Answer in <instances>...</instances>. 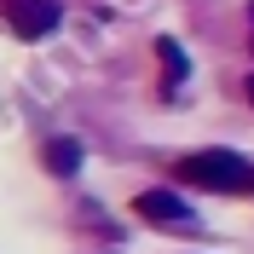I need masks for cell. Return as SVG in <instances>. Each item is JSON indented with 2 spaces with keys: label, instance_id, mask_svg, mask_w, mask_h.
<instances>
[{
  "label": "cell",
  "instance_id": "obj_2",
  "mask_svg": "<svg viewBox=\"0 0 254 254\" xmlns=\"http://www.w3.org/2000/svg\"><path fill=\"white\" fill-rule=\"evenodd\" d=\"M0 12H6L12 35H23V41H47V35L64 23L58 0H0Z\"/></svg>",
  "mask_w": 254,
  "mask_h": 254
},
{
  "label": "cell",
  "instance_id": "obj_4",
  "mask_svg": "<svg viewBox=\"0 0 254 254\" xmlns=\"http://www.w3.org/2000/svg\"><path fill=\"white\" fill-rule=\"evenodd\" d=\"M41 162H47V174L69 179V174H81V144L58 133V139H47V144H41Z\"/></svg>",
  "mask_w": 254,
  "mask_h": 254
},
{
  "label": "cell",
  "instance_id": "obj_5",
  "mask_svg": "<svg viewBox=\"0 0 254 254\" xmlns=\"http://www.w3.org/2000/svg\"><path fill=\"white\" fill-rule=\"evenodd\" d=\"M156 58H162V75H168V87H179V81L190 75V58H185V47H179L174 35H162V41H156Z\"/></svg>",
  "mask_w": 254,
  "mask_h": 254
},
{
  "label": "cell",
  "instance_id": "obj_6",
  "mask_svg": "<svg viewBox=\"0 0 254 254\" xmlns=\"http://www.w3.org/2000/svg\"><path fill=\"white\" fill-rule=\"evenodd\" d=\"M243 93H249V104H254V75H249V87H243Z\"/></svg>",
  "mask_w": 254,
  "mask_h": 254
},
{
  "label": "cell",
  "instance_id": "obj_3",
  "mask_svg": "<svg viewBox=\"0 0 254 254\" xmlns=\"http://www.w3.org/2000/svg\"><path fill=\"white\" fill-rule=\"evenodd\" d=\"M133 214L150 225H196V208L179 196V190H139L133 196Z\"/></svg>",
  "mask_w": 254,
  "mask_h": 254
},
{
  "label": "cell",
  "instance_id": "obj_7",
  "mask_svg": "<svg viewBox=\"0 0 254 254\" xmlns=\"http://www.w3.org/2000/svg\"><path fill=\"white\" fill-rule=\"evenodd\" d=\"M249 190H254V174H249Z\"/></svg>",
  "mask_w": 254,
  "mask_h": 254
},
{
  "label": "cell",
  "instance_id": "obj_1",
  "mask_svg": "<svg viewBox=\"0 0 254 254\" xmlns=\"http://www.w3.org/2000/svg\"><path fill=\"white\" fill-rule=\"evenodd\" d=\"M174 174L185 179V185H202V190H243L254 168L237 156V150H196V156L179 162Z\"/></svg>",
  "mask_w": 254,
  "mask_h": 254
}]
</instances>
